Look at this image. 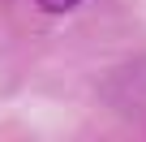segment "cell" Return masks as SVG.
<instances>
[{
  "label": "cell",
  "mask_w": 146,
  "mask_h": 142,
  "mask_svg": "<svg viewBox=\"0 0 146 142\" xmlns=\"http://www.w3.org/2000/svg\"><path fill=\"white\" fill-rule=\"evenodd\" d=\"M35 5H39L43 13H69V9H78L82 0H35Z\"/></svg>",
  "instance_id": "obj_1"
}]
</instances>
